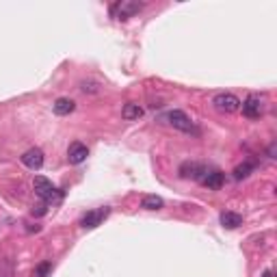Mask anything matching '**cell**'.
I'll return each instance as SVG.
<instances>
[{"mask_svg": "<svg viewBox=\"0 0 277 277\" xmlns=\"http://www.w3.org/2000/svg\"><path fill=\"white\" fill-rule=\"evenodd\" d=\"M22 164H24V167H28L30 171H39L44 167V152L39 148L26 150L22 154Z\"/></svg>", "mask_w": 277, "mask_h": 277, "instance_id": "obj_7", "label": "cell"}, {"mask_svg": "<svg viewBox=\"0 0 277 277\" xmlns=\"http://www.w3.org/2000/svg\"><path fill=\"white\" fill-rule=\"evenodd\" d=\"M219 221H221V226H223V228H228V230H236L238 226H242V214L232 212V210H226V212H221Z\"/></svg>", "mask_w": 277, "mask_h": 277, "instance_id": "obj_11", "label": "cell"}, {"mask_svg": "<svg viewBox=\"0 0 277 277\" xmlns=\"http://www.w3.org/2000/svg\"><path fill=\"white\" fill-rule=\"evenodd\" d=\"M206 167L200 162H182L180 164V178H184V180H200L206 176Z\"/></svg>", "mask_w": 277, "mask_h": 277, "instance_id": "obj_8", "label": "cell"}, {"mask_svg": "<svg viewBox=\"0 0 277 277\" xmlns=\"http://www.w3.org/2000/svg\"><path fill=\"white\" fill-rule=\"evenodd\" d=\"M87 156H89V150H87V145L80 143V141H76V143H72L70 148H68V160L72 164H80L87 160Z\"/></svg>", "mask_w": 277, "mask_h": 277, "instance_id": "obj_9", "label": "cell"}, {"mask_svg": "<svg viewBox=\"0 0 277 277\" xmlns=\"http://www.w3.org/2000/svg\"><path fill=\"white\" fill-rule=\"evenodd\" d=\"M223 182H226V176L221 171H206V176L202 178V184L210 190H219L223 186Z\"/></svg>", "mask_w": 277, "mask_h": 277, "instance_id": "obj_10", "label": "cell"}, {"mask_svg": "<svg viewBox=\"0 0 277 277\" xmlns=\"http://www.w3.org/2000/svg\"><path fill=\"white\" fill-rule=\"evenodd\" d=\"M268 158H275V143L268 145Z\"/></svg>", "mask_w": 277, "mask_h": 277, "instance_id": "obj_19", "label": "cell"}, {"mask_svg": "<svg viewBox=\"0 0 277 277\" xmlns=\"http://www.w3.org/2000/svg\"><path fill=\"white\" fill-rule=\"evenodd\" d=\"M256 169V162H242L238 164V167L234 169V180H245V178H249V174Z\"/></svg>", "mask_w": 277, "mask_h": 277, "instance_id": "obj_15", "label": "cell"}, {"mask_svg": "<svg viewBox=\"0 0 277 277\" xmlns=\"http://www.w3.org/2000/svg\"><path fill=\"white\" fill-rule=\"evenodd\" d=\"M262 277H273V271L268 268V271H264V275H262Z\"/></svg>", "mask_w": 277, "mask_h": 277, "instance_id": "obj_20", "label": "cell"}, {"mask_svg": "<svg viewBox=\"0 0 277 277\" xmlns=\"http://www.w3.org/2000/svg\"><path fill=\"white\" fill-rule=\"evenodd\" d=\"M50 273H52V262L46 260V262H39V264L35 266V273L32 275L35 277H48Z\"/></svg>", "mask_w": 277, "mask_h": 277, "instance_id": "obj_16", "label": "cell"}, {"mask_svg": "<svg viewBox=\"0 0 277 277\" xmlns=\"http://www.w3.org/2000/svg\"><path fill=\"white\" fill-rule=\"evenodd\" d=\"M122 117H124V120H128V122H134V120H138V117H143V108L138 106V104H134V102H128L126 106H124V110H122Z\"/></svg>", "mask_w": 277, "mask_h": 277, "instance_id": "obj_13", "label": "cell"}, {"mask_svg": "<svg viewBox=\"0 0 277 277\" xmlns=\"http://www.w3.org/2000/svg\"><path fill=\"white\" fill-rule=\"evenodd\" d=\"M80 89H82V91H91V94H96V91H98V84H96V82H82V84H80Z\"/></svg>", "mask_w": 277, "mask_h": 277, "instance_id": "obj_17", "label": "cell"}, {"mask_svg": "<svg viewBox=\"0 0 277 277\" xmlns=\"http://www.w3.org/2000/svg\"><path fill=\"white\" fill-rule=\"evenodd\" d=\"M46 212H48V206H46V204H42V206H37V210L32 208V214H37V216H44Z\"/></svg>", "mask_w": 277, "mask_h": 277, "instance_id": "obj_18", "label": "cell"}, {"mask_svg": "<svg viewBox=\"0 0 277 277\" xmlns=\"http://www.w3.org/2000/svg\"><path fill=\"white\" fill-rule=\"evenodd\" d=\"M171 126L178 128V130H182V132H193V134H200V130L195 128V124L193 120L184 113V110H169L167 117H164Z\"/></svg>", "mask_w": 277, "mask_h": 277, "instance_id": "obj_2", "label": "cell"}, {"mask_svg": "<svg viewBox=\"0 0 277 277\" xmlns=\"http://www.w3.org/2000/svg\"><path fill=\"white\" fill-rule=\"evenodd\" d=\"M212 106L219 113H236L240 108V100L234 94H216L212 98Z\"/></svg>", "mask_w": 277, "mask_h": 277, "instance_id": "obj_4", "label": "cell"}, {"mask_svg": "<svg viewBox=\"0 0 277 277\" xmlns=\"http://www.w3.org/2000/svg\"><path fill=\"white\" fill-rule=\"evenodd\" d=\"M52 108H54V113L58 117H65V115H70V113H74V108H76V102L74 100H70V98H58V100L52 104Z\"/></svg>", "mask_w": 277, "mask_h": 277, "instance_id": "obj_12", "label": "cell"}, {"mask_svg": "<svg viewBox=\"0 0 277 277\" xmlns=\"http://www.w3.org/2000/svg\"><path fill=\"white\" fill-rule=\"evenodd\" d=\"M143 9V2H132V0H122V2H115L110 6V16L115 20H128L136 16L138 11Z\"/></svg>", "mask_w": 277, "mask_h": 277, "instance_id": "obj_3", "label": "cell"}, {"mask_svg": "<svg viewBox=\"0 0 277 277\" xmlns=\"http://www.w3.org/2000/svg\"><path fill=\"white\" fill-rule=\"evenodd\" d=\"M110 214V208H98V210H89L87 214L80 219V226L84 230H94L98 226H102V221L106 219V216Z\"/></svg>", "mask_w": 277, "mask_h": 277, "instance_id": "obj_6", "label": "cell"}, {"mask_svg": "<svg viewBox=\"0 0 277 277\" xmlns=\"http://www.w3.org/2000/svg\"><path fill=\"white\" fill-rule=\"evenodd\" d=\"M240 108H242V115L247 117V120H258V117L262 115V110H264V104H262L260 96H247L245 102H240Z\"/></svg>", "mask_w": 277, "mask_h": 277, "instance_id": "obj_5", "label": "cell"}, {"mask_svg": "<svg viewBox=\"0 0 277 277\" xmlns=\"http://www.w3.org/2000/svg\"><path fill=\"white\" fill-rule=\"evenodd\" d=\"M32 188H35V193L46 202V206H56V204H61V200H63V190H58L54 184L44 176H37L35 180H32Z\"/></svg>", "mask_w": 277, "mask_h": 277, "instance_id": "obj_1", "label": "cell"}, {"mask_svg": "<svg viewBox=\"0 0 277 277\" xmlns=\"http://www.w3.org/2000/svg\"><path fill=\"white\" fill-rule=\"evenodd\" d=\"M162 204L164 202L158 195H145L143 202H141V208H145V210H160Z\"/></svg>", "mask_w": 277, "mask_h": 277, "instance_id": "obj_14", "label": "cell"}]
</instances>
